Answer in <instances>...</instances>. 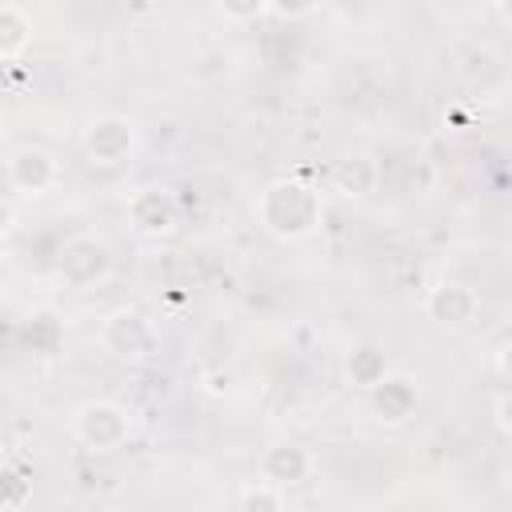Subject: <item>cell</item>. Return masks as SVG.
Masks as SVG:
<instances>
[{
  "mask_svg": "<svg viewBox=\"0 0 512 512\" xmlns=\"http://www.w3.org/2000/svg\"><path fill=\"white\" fill-rule=\"evenodd\" d=\"M128 432H132V420L112 400H88L72 416V436L84 448H92V452H116V448H124L128 444Z\"/></svg>",
  "mask_w": 512,
  "mask_h": 512,
  "instance_id": "7a4b0ae2",
  "label": "cell"
},
{
  "mask_svg": "<svg viewBox=\"0 0 512 512\" xmlns=\"http://www.w3.org/2000/svg\"><path fill=\"white\" fill-rule=\"evenodd\" d=\"M216 8L232 24H252V20H260L268 12V0H216Z\"/></svg>",
  "mask_w": 512,
  "mask_h": 512,
  "instance_id": "9a60e30c",
  "label": "cell"
},
{
  "mask_svg": "<svg viewBox=\"0 0 512 512\" xmlns=\"http://www.w3.org/2000/svg\"><path fill=\"white\" fill-rule=\"evenodd\" d=\"M100 344L120 360H148V356H156L160 336H156V328L144 312L120 308L100 324Z\"/></svg>",
  "mask_w": 512,
  "mask_h": 512,
  "instance_id": "3957f363",
  "label": "cell"
},
{
  "mask_svg": "<svg viewBox=\"0 0 512 512\" xmlns=\"http://www.w3.org/2000/svg\"><path fill=\"white\" fill-rule=\"evenodd\" d=\"M384 372H388V356H384V348L380 344H356L348 356H344V376H348V384H356V388H372L376 380H384Z\"/></svg>",
  "mask_w": 512,
  "mask_h": 512,
  "instance_id": "7c38bea8",
  "label": "cell"
},
{
  "mask_svg": "<svg viewBox=\"0 0 512 512\" xmlns=\"http://www.w3.org/2000/svg\"><path fill=\"white\" fill-rule=\"evenodd\" d=\"M4 172H8V184H12L16 192H24V196H48V192L56 188V180H60L56 156H52L48 148H36V144L8 152Z\"/></svg>",
  "mask_w": 512,
  "mask_h": 512,
  "instance_id": "5b68a950",
  "label": "cell"
},
{
  "mask_svg": "<svg viewBox=\"0 0 512 512\" xmlns=\"http://www.w3.org/2000/svg\"><path fill=\"white\" fill-rule=\"evenodd\" d=\"M32 44V24L16 4H0V60H16L24 56V48Z\"/></svg>",
  "mask_w": 512,
  "mask_h": 512,
  "instance_id": "4fadbf2b",
  "label": "cell"
},
{
  "mask_svg": "<svg viewBox=\"0 0 512 512\" xmlns=\"http://www.w3.org/2000/svg\"><path fill=\"white\" fill-rule=\"evenodd\" d=\"M136 152V128L128 116H96L84 128V156L92 164L116 168Z\"/></svg>",
  "mask_w": 512,
  "mask_h": 512,
  "instance_id": "277c9868",
  "label": "cell"
},
{
  "mask_svg": "<svg viewBox=\"0 0 512 512\" xmlns=\"http://www.w3.org/2000/svg\"><path fill=\"white\" fill-rule=\"evenodd\" d=\"M504 408H508V404H504V396H500V404H496V424H500V428L508 432V420H504Z\"/></svg>",
  "mask_w": 512,
  "mask_h": 512,
  "instance_id": "ac0fdd59",
  "label": "cell"
},
{
  "mask_svg": "<svg viewBox=\"0 0 512 512\" xmlns=\"http://www.w3.org/2000/svg\"><path fill=\"white\" fill-rule=\"evenodd\" d=\"M372 412H376V420H384V424H404L412 412H416V400H420V392H416V380L412 376H392V372H384V380H376L372 388Z\"/></svg>",
  "mask_w": 512,
  "mask_h": 512,
  "instance_id": "9c48e42d",
  "label": "cell"
},
{
  "mask_svg": "<svg viewBox=\"0 0 512 512\" xmlns=\"http://www.w3.org/2000/svg\"><path fill=\"white\" fill-rule=\"evenodd\" d=\"M128 220L136 232L144 236H164L176 228L180 220V204L168 188H140L132 200H128Z\"/></svg>",
  "mask_w": 512,
  "mask_h": 512,
  "instance_id": "8992f818",
  "label": "cell"
},
{
  "mask_svg": "<svg viewBox=\"0 0 512 512\" xmlns=\"http://www.w3.org/2000/svg\"><path fill=\"white\" fill-rule=\"evenodd\" d=\"M376 184H380V164H376L368 152H352V156L336 160V168H332V188H336L340 196H348V200L372 196Z\"/></svg>",
  "mask_w": 512,
  "mask_h": 512,
  "instance_id": "8fae6325",
  "label": "cell"
},
{
  "mask_svg": "<svg viewBox=\"0 0 512 512\" xmlns=\"http://www.w3.org/2000/svg\"><path fill=\"white\" fill-rule=\"evenodd\" d=\"M12 224H16V208H12V204L0 196V240L12 232Z\"/></svg>",
  "mask_w": 512,
  "mask_h": 512,
  "instance_id": "e0dca14e",
  "label": "cell"
},
{
  "mask_svg": "<svg viewBox=\"0 0 512 512\" xmlns=\"http://www.w3.org/2000/svg\"><path fill=\"white\" fill-rule=\"evenodd\" d=\"M268 8H272L276 16H284V20H300V16L316 12L320 0H268Z\"/></svg>",
  "mask_w": 512,
  "mask_h": 512,
  "instance_id": "2e32d148",
  "label": "cell"
},
{
  "mask_svg": "<svg viewBox=\"0 0 512 512\" xmlns=\"http://www.w3.org/2000/svg\"><path fill=\"white\" fill-rule=\"evenodd\" d=\"M4 160H8V132L0 128V164H4Z\"/></svg>",
  "mask_w": 512,
  "mask_h": 512,
  "instance_id": "d6986e66",
  "label": "cell"
},
{
  "mask_svg": "<svg viewBox=\"0 0 512 512\" xmlns=\"http://www.w3.org/2000/svg\"><path fill=\"white\" fill-rule=\"evenodd\" d=\"M60 276L72 284V288H88L96 284L104 272H108V252L100 240L92 236H72L64 248H60V260H56Z\"/></svg>",
  "mask_w": 512,
  "mask_h": 512,
  "instance_id": "52a82bcc",
  "label": "cell"
},
{
  "mask_svg": "<svg viewBox=\"0 0 512 512\" xmlns=\"http://www.w3.org/2000/svg\"><path fill=\"white\" fill-rule=\"evenodd\" d=\"M236 504L244 512H280L284 508V488H276L268 480H256V484H244L236 492Z\"/></svg>",
  "mask_w": 512,
  "mask_h": 512,
  "instance_id": "5bb4252c",
  "label": "cell"
},
{
  "mask_svg": "<svg viewBox=\"0 0 512 512\" xmlns=\"http://www.w3.org/2000/svg\"><path fill=\"white\" fill-rule=\"evenodd\" d=\"M256 220L276 240H304L324 220V200L304 180H272L256 196Z\"/></svg>",
  "mask_w": 512,
  "mask_h": 512,
  "instance_id": "6da1fadb",
  "label": "cell"
},
{
  "mask_svg": "<svg viewBox=\"0 0 512 512\" xmlns=\"http://www.w3.org/2000/svg\"><path fill=\"white\" fill-rule=\"evenodd\" d=\"M308 472H312V456H308V448H300L292 440H280V444L264 448V456H260V476L276 488H292V484L308 480Z\"/></svg>",
  "mask_w": 512,
  "mask_h": 512,
  "instance_id": "30bf717a",
  "label": "cell"
},
{
  "mask_svg": "<svg viewBox=\"0 0 512 512\" xmlns=\"http://www.w3.org/2000/svg\"><path fill=\"white\" fill-rule=\"evenodd\" d=\"M424 312H428L436 324H444V328H464V324L476 320V312H480V296H476V288H468V284L444 280V284H436V288L428 292Z\"/></svg>",
  "mask_w": 512,
  "mask_h": 512,
  "instance_id": "ba28073f",
  "label": "cell"
}]
</instances>
